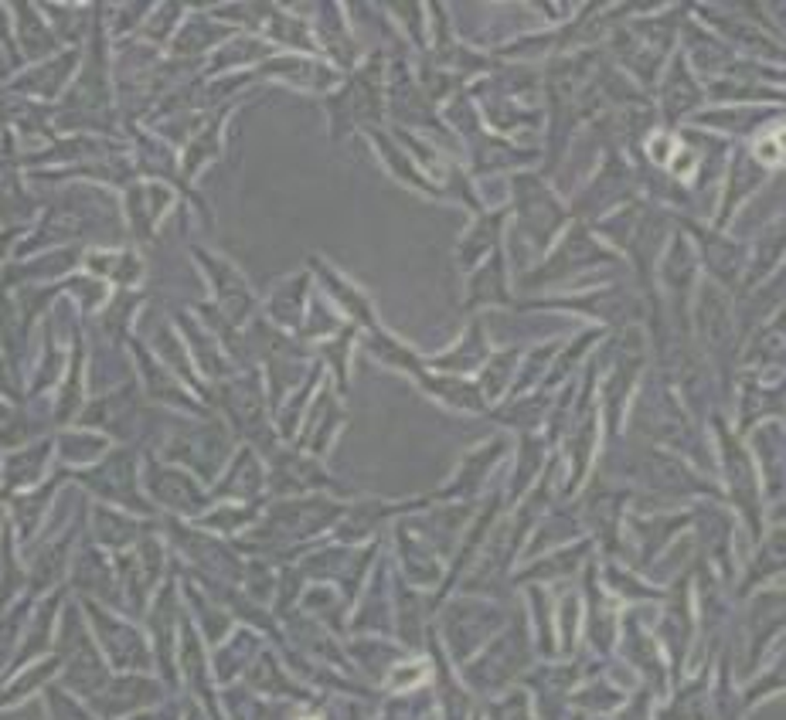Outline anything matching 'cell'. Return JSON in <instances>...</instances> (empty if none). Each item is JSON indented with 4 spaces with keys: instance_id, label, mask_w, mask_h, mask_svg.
<instances>
[{
    "instance_id": "1",
    "label": "cell",
    "mask_w": 786,
    "mask_h": 720,
    "mask_svg": "<svg viewBox=\"0 0 786 720\" xmlns=\"http://www.w3.org/2000/svg\"><path fill=\"white\" fill-rule=\"evenodd\" d=\"M760 161H766V163H780V130H776L773 133V143H770V147H760Z\"/></svg>"
},
{
    "instance_id": "2",
    "label": "cell",
    "mask_w": 786,
    "mask_h": 720,
    "mask_svg": "<svg viewBox=\"0 0 786 720\" xmlns=\"http://www.w3.org/2000/svg\"><path fill=\"white\" fill-rule=\"evenodd\" d=\"M310 720H313V717H310Z\"/></svg>"
}]
</instances>
